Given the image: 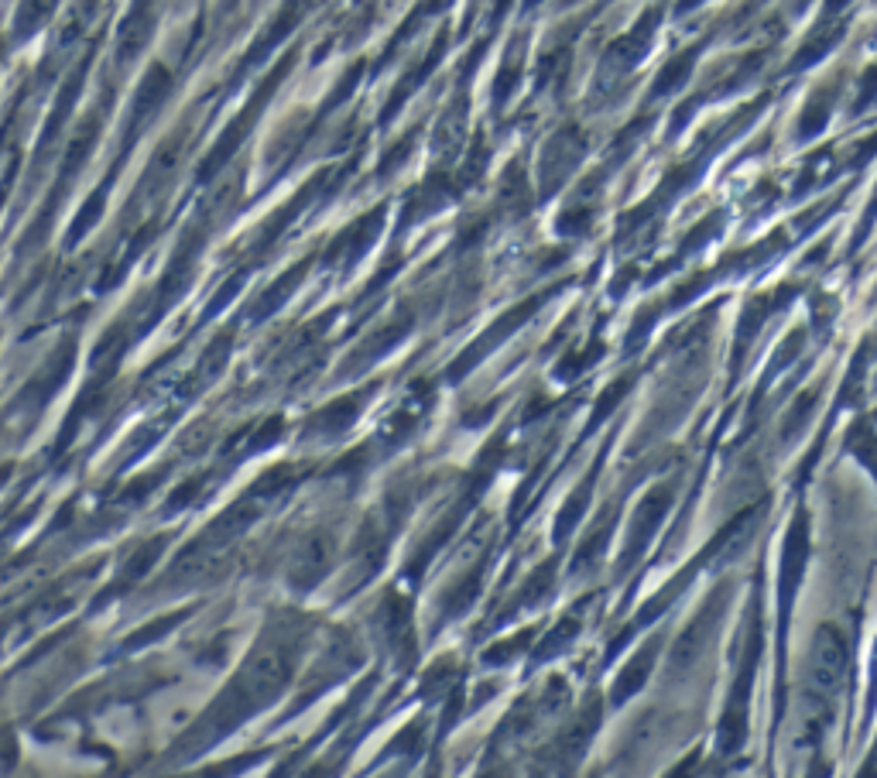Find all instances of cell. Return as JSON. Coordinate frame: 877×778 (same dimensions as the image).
<instances>
[{
    "label": "cell",
    "instance_id": "cell-1",
    "mask_svg": "<svg viewBox=\"0 0 877 778\" xmlns=\"http://www.w3.org/2000/svg\"><path fill=\"white\" fill-rule=\"evenodd\" d=\"M843 672H847V648H843V641L833 631H819L816 645H812V683L823 693H830L843 679Z\"/></svg>",
    "mask_w": 877,
    "mask_h": 778
}]
</instances>
